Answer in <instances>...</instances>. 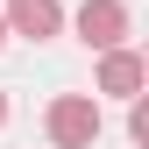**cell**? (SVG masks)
I'll list each match as a JSON object with an SVG mask.
<instances>
[{
  "instance_id": "obj_1",
  "label": "cell",
  "mask_w": 149,
  "mask_h": 149,
  "mask_svg": "<svg viewBox=\"0 0 149 149\" xmlns=\"http://www.w3.org/2000/svg\"><path fill=\"white\" fill-rule=\"evenodd\" d=\"M43 128H50V142H57V149H92V142H100V128H107L100 92H57L50 114H43Z\"/></svg>"
},
{
  "instance_id": "obj_2",
  "label": "cell",
  "mask_w": 149,
  "mask_h": 149,
  "mask_svg": "<svg viewBox=\"0 0 149 149\" xmlns=\"http://www.w3.org/2000/svg\"><path fill=\"white\" fill-rule=\"evenodd\" d=\"M149 85V64L135 50H100V71H92V92H107V100H142Z\"/></svg>"
},
{
  "instance_id": "obj_3",
  "label": "cell",
  "mask_w": 149,
  "mask_h": 149,
  "mask_svg": "<svg viewBox=\"0 0 149 149\" xmlns=\"http://www.w3.org/2000/svg\"><path fill=\"white\" fill-rule=\"evenodd\" d=\"M128 36V0H85L78 7V43L85 50H121Z\"/></svg>"
},
{
  "instance_id": "obj_4",
  "label": "cell",
  "mask_w": 149,
  "mask_h": 149,
  "mask_svg": "<svg viewBox=\"0 0 149 149\" xmlns=\"http://www.w3.org/2000/svg\"><path fill=\"white\" fill-rule=\"evenodd\" d=\"M0 22H7V36L50 43V36L64 29V7H57V0H7V7H0Z\"/></svg>"
},
{
  "instance_id": "obj_5",
  "label": "cell",
  "mask_w": 149,
  "mask_h": 149,
  "mask_svg": "<svg viewBox=\"0 0 149 149\" xmlns=\"http://www.w3.org/2000/svg\"><path fill=\"white\" fill-rule=\"evenodd\" d=\"M128 142L149 149V100H128Z\"/></svg>"
},
{
  "instance_id": "obj_6",
  "label": "cell",
  "mask_w": 149,
  "mask_h": 149,
  "mask_svg": "<svg viewBox=\"0 0 149 149\" xmlns=\"http://www.w3.org/2000/svg\"><path fill=\"white\" fill-rule=\"evenodd\" d=\"M0 128H7V92H0Z\"/></svg>"
},
{
  "instance_id": "obj_7",
  "label": "cell",
  "mask_w": 149,
  "mask_h": 149,
  "mask_svg": "<svg viewBox=\"0 0 149 149\" xmlns=\"http://www.w3.org/2000/svg\"><path fill=\"white\" fill-rule=\"evenodd\" d=\"M0 43H7V22H0Z\"/></svg>"
}]
</instances>
